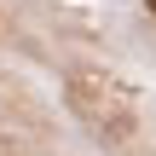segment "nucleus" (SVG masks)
<instances>
[{"label":"nucleus","instance_id":"nucleus-1","mask_svg":"<svg viewBox=\"0 0 156 156\" xmlns=\"http://www.w3.org/2000/svg\"><path fill=\"white\" fill-rule=\"evenodd\" d=\"M145 6H151V12H156V0H145Z\"/></svg>","mask_w":156,"mask_h":156}]
</instances>
